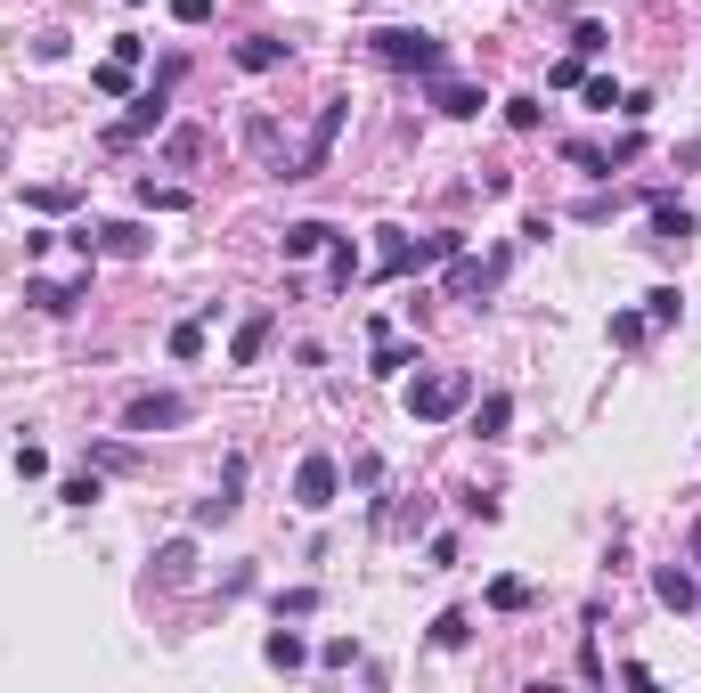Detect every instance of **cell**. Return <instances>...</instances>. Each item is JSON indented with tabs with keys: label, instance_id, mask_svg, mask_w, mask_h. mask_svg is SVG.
<instances>
[{
	"label": "cell",
	"instance_id": "cell-21",
	"mask_svg": "<svg viewBox=\"0 0 701 693\" xmlns=\"http://www.w3.org/2000/svg\"><path fill=\"white\" fill-rule=\"evenodd\" d=\"M645 334H653V319H645V310H621V319H612V343H621V351H636Z\"/></svg>",
	"mask_w": 701,
	"mask_h": 693
},
{
	"label": "cell",
	"instance_id": "cell-36",
	"mask_svg": "<svg viewBox=\"0 0 701 693\" xmlns=\"http://www.w3.org/2000/svg\"><path fill=\"white\" fill-rule=\"evenodd\" d=\"M693 563H701V522H693Z\"/></svg>",
	"mask_w": 701,
	"mask_h": 693
},
{
	"label": "cell",
	"instance_id": "cell-22",
	"mask_svg": "<svg viewBox=\"0 0 701 693\" xmlns=\"http://www.w3.org/2000/svg\"><path fill=\"white\" fill-rule=\"evenodd\" d=\"M196 351H204V319H180L172 327V360H196Z\"/></svg>",
	"mask_w": 701,
	"mask_h": 693
},
{
	"label": "cell",
	"instance_id": "cell-10",
	"mask_svg": "<svg viewBox=\"0 0 701 693\" xmlns=\"http://www.w3.org/2000/svg\"><path fill=\"white\" fill-rule=\"evenodd\" d=\"M237 66H245V74H278V66H285V41H278V33L237 41Z\"/></svg>",
	"mask_w": 701,
	"mask_h": 693
},
{
	"label": "cell",
	"instance_id": "cell-27",
	"mask_svg": "<svg viewBox=\"0 0 701 693\" xmlns=\"http://www.w3.org/2000/svg\"><path fill=\"white\" fill-rule=\"evenodd\" d=\"M57 498H66V507H98V473H74Z\"/></svg>",
	"mask_w": 701,
	"mask_h": 693
},
{
	"label": "cell",
	"instance_id": "cell-28",
	"mask_svg": "<svg viewBox=\"0 0 701 693\" xmlns=\"http://www.w3.org/2000/svg\"><path fill=\"white\" fill-rule=\"evenodd\" d=\"M172 25H213V0H172Z\"/></svg>",
	"mask_w": 701,
	"mask_h": 693
},
{
	"label": "cell",
	"instance_id": "cell-17",
	"mask_svg": "<svg viewBox=\"0 0 701 693\" xmlns=\"http://www.w3.org/2000/svg\"><path fill=\"white\" fill-rule=\"evenodd\" d=\"M155 115H163V107H155V90H148V98H139V107H131V115H122V122H115V131H107V147H131V139H139V131H148V122H155Z\"/></svg>",
	"mask_w": 701,
	"mask_h": 693
},
{
	"label": "cell",
	"instance_id": "cell-24",
	"mask_svg": "<svg viewBox=\"0 0 701 693\" xmlns=\"http://www.w3.org/2000/svg\"><path fill=\"white\" fill-rule=\"evenodd\" d=\"M677 310H686V294H669V286H661V294H645V319H653V327H669Z\"/></svg>",
	"mask_w": 701,
	"mask_h": 693
},
{
	"label": "cell",
	"instance_id": "cell-11",
	"mask_svg": "<svg viewBox=\"0 0 701 693\" xmlns=\"http://www.w3.org/2000/svg\"><path fill=\"white\" fill-rule=\"evenodd\" d=\"M653 237H661V245H686L693 237V213L677 196H653Z\"/></svg>",
	"mask_w": 701,
	"mask_h": 693
},
{
	"label": "cell",
	"instance_id": "cell-29",
	"mask_svg": "<svg viewBox=\"0 0 701 693\" xmlns=\"http://www.w3.org/2000/svg\"><path fill=\"white\" fill-rule=\"evenodd\" d=\"M408 367V343H391V334H384V343H376V375H400Z\"/></svg>",
	"mask_w": 701,
	"mask_h": 693
},
{
	"label": "cell",
	"instance_id": "cell-18",
	"mask_svg": "<svg viewBox=\"0 0 701 693\" xmlns=\"http://www.w3.org/2000/svg\"><path fill=\"white\" fill-rule=\"evenodd\" d=\"M98 245H107V254H148V228H139V221H107V228H98Z\"/></svg>",
	"mask_w": 701,
	"mask_h": 693
},
{
	"label": "cell",
	"instance_id": "cell-15",
	"mask_svg": "<svg viewBox=\"0 0 701 693\" xmlns=\"http://www.w3.org/2000/svg\"><path fill=\"white\" fill-rule=\"evenodd\" d=\"M326 237H335V228H326V221H294V228H285V262H311V254H319Z\"/></svg>",
	"mask_w": 701,
	"mask_h": 693
},
{
	"label": "cell",
	"instance_id": "cell-2",
	"mask_svg": "<svg viewBox=\"0 0 701 693\" xmlns=\"http://www.w3.org/2000/svg\"><path fill=\"white\" fill-rule=\"evenodd\" d=\"M457 254V237H400V228H384V254H376V278H417V269L449 262Z\"/></svg>",
	"mask_w": 701,
	"mask_h": 693
},
{
	"label": "cell",
	"instance_id": "cell-1",
	"mask_svg": "<svg viewBox=\"0 0 701 693\" xmlns=\"http://www.w3.org/2000/svg\"><path fill=\"white\" fill-rule=\"evenodd\" d=\"M465 401H473V375H457V367H432V375L408 384V416H417V425H449Z\"/></svg>",
	"mask_w": 701,
	"mask_h": 693
},
{
	"label": "cell",
	"instance_id": "cell-20",
	"mask_svg": "<svg viewBox=\"0 0 701 693\" xmlns=\"http://www.w3.org/2000/svg\"><path fill=\"white\" fill-rule=\"evenodd\" d=\"M188 563H196V547H188V539H172V547L155 555V579H172V587H180V579H188Z\"/></svg>",
	"mask_w": 701,
	"mask_h": 693
},
{
	"label": "cell",
	"instance_id": "cell-26",
	"mask_svg": "<svg viewBox=\"0 0 701 693\" xmlns=\"http://www.w3.org/2000/svg\"><path fill=\"white\" fill-rule=\"evenodd\" d=\"M506 416H514V401H506V392H489V401H482V416H473V425H482V433H506Z\"/></svg>",
	"mask_w": 701,
	"mask_h": 693
},
{
	"label": "cell",
	"instance_id": "cell-31",
	"mask_svg": "<svg viewBox=\"0 0 701 693\" xmlns=\"http://www.w3.org/2000/svg\"><path fill=\"white\" fill-rule=\"evenodd\" d=\"M25 204H33V213H66V204H74V188H33Z\"/></svg>",
	"mask_w": 701,
	"mask_h": 693
},
{
	"label": "cell",
	"instance_id": "cell-37",
	"mask_svg": "<svg viewBox=\"0 0 701 693\" xmlns=\"http://www.w3.org/2000/svg\"><path fill=\"white\" fill-rule=\"evenodd\" d=\"M693 612H701V604H693Z\"/></svg>",
	"mask_w": 701,
	"mask_h": 693
},
{
	"label": "cell",
	"instance_id": "cell-34",
	"mask_svg": "<svg viewBox=\"0 0 701 693\" xmlns=\"http://www.w3.org/2000/svg\"><path fill=\"white\" fill-rule=\"evenodd\" d=\"M17 473L41 481V473H50V449H33V440H25V449H17Z\"/></svg>",
	"mask_w": 701,
	"mask_h": 693
},
{
	"label": "cell",
	"instance_id": "cell-13",
	"mask_svg": "<svg viewBox=\"0 0 701 693\" xmlns=\"http://www.w3.org/2000/svg\"><path fill=\"white\" fill-rule=\"evenodd\" d=\"M196 156H204V131H196V122H180V131H163V163H172V172H188Z\"/></svg>",
	"mask_w": 701,
	"mask_h": 693
},
{
	"label": "cell",
	"instance_id": "cell-23",
	"mask_svg": "<svg viewBox=\"0 0 701 693\" xmlns=\"http://www.w3.org/2000/svg\"><path fill=\"white\" fill-rule=\"evenodd\" d=\"M547 82H554V90H580V82H587V57H554Z\"/></svg>",
	"mask_w": 701,
	"mask_h": 693
},
{
	"label": "cell",
	"instance_id": "cell-8",
	"mask_svg": "<svg viewBox=\"0 0 701 693\" xmlns=\"http://www.w3.org/2000/svg\"><path fill=\"white\" fill-rule=\"evenodd\" d=\"M432 107H441V115H457V122H473V115H482V90H473V82L432 74Z\"/></svg>",
	"mask_w": 701,
	"mask_h": 693
},
{
	"label": "cell",
	"instance_id": "cell-9",
	"mask_svg": "<svg viewBox=\"0 0 701 693\" xmlns=\"http://www.w3.org/2000/svg\"><path fill=\"white\" fill-rule=\"evenodd\" d=\"M270 334H278V319H270V310H254V319H245V327H237V343H229V360H237V367H254V360H261V351H270Z\"/></svg>",
	"mask_w": 701,
	"mask_h": 693
},
{
	"label": "cell",
	"instance_id": "cell-33",
	"mask_svg": "<svg viewBox=\"0 0 701 693\" xmlns=\"http://www.w3.org/2000/svg\"><path fill=\"white\" fill-rule=\"evenodd\" d=\"M139 204H155V213H180L188 196H180V188H155V180H148V188H139Z\"/></svg>",
	"mask_w": 701,
	"mask_h": 693
},
{
	"label": "cell",
	"instance_id": "cell-30",
	"mask_svg": "<svg viewBox=\"0 0 701 693\" xmlns=\"http://www.w3.org/2000/svg\"><path fill=\"white\" fill-rule=\"evenodd\" d=\"M506 122L514 131H539V98H506Z\"/></svg>",
	"mask_w": 701,
	"mask_h": 693
},
{
	"label": "cell",
	"instance_id": "cell-16",
	"mask_svg": "<svg viewBox=\"0 0 701 693\" xmlns=\"http://www.w3.org/2000/svg\"><path fill=\"white\" fill-rule=\"evenodd\" d=\"M261 661H270V669H302V661H311V644H302L294 628H278V637L261 644Z\"/></svg>",
	"mask_w": 701,
	"mask_h": 693
},
{
	"label": "cell",
	"instance_id": "cell-5",
	"mask_svg": "<svg viewBox=\"0 0 701 693\" xmlns=\"http://www.w3.org/2000/svg\"><path fill=\"white\" fill-rule=\"evenodd\" d=\"M335 490H343V466H335V457H326V449H311V457H302V466H294V507L326 514V507H335Z\"/></svg>",
	"mask_w": 701,
	"mask_h": 693
},
{
	"label": "cell",
	"instance_id": "cell-32",
	"mask_svg": "<svg viewBox=\"0 0 701 693\" xmlns=\"http://www.w3.org/2000/svg\"><path fill=\"white\" fill-rule=\"evenodd\" d=\"M98 90H131V57H107V66H98Z\"/></svg>",
	"mask_w": 701,
	"mask_h": 693
},
{
	"label": "cell",
	"instance_id": "cell-12",
	"mask_svg": "<svg viewBox=\"0 0 701 693\" xmlns=\"http://www.w3.org/2000/svg\"><path fill=\"white\" fill-rule=\"evenodd\" d=\"M245 147H254L261 163H278V172H285V131H278L270 115H245Z\"/></svg>",
	"mask_w": 701,
	"mask_h": 693
},
{
	"label": "cell",
	"instance_id": "cell-19",
	"mask_svg": "<svg viewBox=\"0 0 701 693\" xmlns=\"http://www.w3.org/2000/svg\"><path fill=\"white\" fill-rule=\"evenodd\" d=\"M25 302H41L50 319H66V310L82 302V286H41V278H33V286H25Z\"/></svg>",
	"mask_w": 701,
	"mask_h": 693
},
{
	"label": "cell",
	"instance_id": "cell-4",
	"mask_svg": "<svg viewBox=\"0 0 701 693\" xmlns=\"http://www.w3.org/2000/svg\"><path fill=\"white\" fill-rule=\"evenodd\" d=\"M376 57H384V66H400V74H441V41H432V33H417V25H391V33H376Z\"/></svg>",
	"mask_w": 701,
	"mask_h": 693
},
{
	"label": "cell",
	"instance_id": "cell-35",
	"mask_svg": "<svg viewBox=\"0 0 701 693\" xmlns=\"http://www.w3.org/2000/svg\"><path fill=\"white\" fill-rule=\"evenodd\" d=\"M432 644H465V612H441V620H432Z\"/></svg>",
	"mask_w": 701,
	"mask_h": 693
},
{
	"label": "cell",
	"instance_id": "cell-6",
	"mask_svg": "<svg viewBox=\"0 0 701 693\" xmlns=\"http://www.w3.org/2000/svg\"><path fill=\"white\" fill-rule=\"evenodd\" d=\"M180 416H188V401H180V392H139V401L122 408V433H172Z\"/></svg>",
	"mask_w": 701,
	"mask_h": 693
},
{
	"label": "cell",
	"instance_id": "cell-25",
	"mask_svg": "<svg viewBox=\"0 0 701 693\" xmlns=\"http://www.w3.org/2000/svg\"><path fill=\"white\" fill-rule=\"evenodd\" d=\"M489 604H498V612H522L530 587H522V579H489Z\"/></svg>",
	"mask_w": 701,
	"mask_h": 693
},
{
	"label": "cell",
	"instance_id": "cell-3",
	"mask_svg": "<svg viewBox=\"0 0 701 693\" xmlns=\"http://www.w3.org/2000/svg\"><path fill=\"white\" fill-rule=\"evenodd\" d=\"M343 122H350V98H326L319 122H311V139H302V156L285 163V180H319L326 156H335V139H343Z\"/></svg>",
	"mask_w": 701,
	"mask_h": 693
},
{
	"label": "cell",
	"instance_id": "cell-14",
	"mask_svg": "<svg viewBox=\"0 0 701 693\" xmlns=\"http://www.w3.org/2000/svg\"><path fill=\"white\" fill-rule=\"evenodd\" d=\"M489 278H498V262H465V254H449V294H482Z\"/></svg>",
	"mask_w": 701,
	"mask_h": 693
},
{
	"label": "cell",
	"instance_id": "cell-7",
	"mask_svg": "<svg viewBox=\"0 0 701 693\" xmlns=\"http://www.w3.org/2000/svg\"><path fill=\"white\" fill-rule=\"evenodd\" d=\"M653 596H661L669 612H693V604H701V579L686 572V563H661V572H653Z\"/></svg>",
	"mask_w": 701,
	"mask_h": 693
}]
</instances>
